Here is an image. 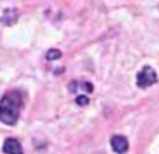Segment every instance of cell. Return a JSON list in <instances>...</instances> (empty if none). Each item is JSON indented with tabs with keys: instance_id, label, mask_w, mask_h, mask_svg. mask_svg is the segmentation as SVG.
Masks as SVG:
<instances>
[{
	"instance_id": "5b68a950",
	"label": "cell",
	"mask_w": 159,
	"mask_h": 154,
	"mask_svg": "<svg viewBox=\"0 0 159 154\" xmlns=\"http://www.w3.org/2000/svg\"><path fill=\"white\" fill-rule=\"evenodd\" d=\"M16 20H17V10L16 9H7L6 11H4V15L2 17V21H3L4 24H7V25L14 24Z\"/></svg>"
},
{
	"instance_id": "3957f363",
	"label": "cell",
	"mask_w": 159,
	"mask_h": 154,
	"mask_svg": "<svg viewBox=\"0 0 159 154\" xmlns=\"http://www.w3.org/2000/svg\"><path fill=\"white\" fill-rule=\"evenodd\" d=\"M111 143V148L118 154H123L128 150V140L124 136H120V135H116V136L111 137L110 140Z\"/></svg>"
},
{
	"instance_id": "277c9868",
	"label": "cell",
	"mask_w": 159,
	"mask_h": 154,
	"mask_svg": "<svg viewBox=\"0 0 159 154\" xmlns=\"http://www.w3.org/2000/svg\"><path fill=\"white\" fill-rule=\"evenodd\" d=\"M3 151L6 154H23V147H21L20 142L17 139L9 137L3 144Z\"/></svg>"
},
{
	"instance_id": "52a82bcc",
	"label": "cell",
	"mask_w": 159,
	"mask_h": 154,
	"mask_svg": "<svg viewBox=\"0 0 159 154\" xmlns=\"http://www.w3.org/2000/svg\"><path fill=\"white\" fill-rule=\"evenodd\" d=\"M76 104L80 105V107H84V105L89 104V98H87L86 95H79V97L76 98Z\"/></svg>"
},
{
	"instance_id": "7a4b0ae2",
	"label": "cell",
	"mask_w": 159,
	"mask_h": 154,
	"mask_svg": "<svg viewBox=\"0 0 159 154\" xmlns=\"http://www.w3.org/2000/svg\"><path fill=\"white\" fill-rule=\"evenodd\" d=\"M158 81V76H156L155 70L151 66H145L138 74H137V84L139 88H147V87L152 86Z\"/></svg>"
},
{
	"instance_id": "6da1fadb",
	"label": "cell",
	"mask_w": 159,
	"mask_h": 154,
	"mask_svg": "<svg viewBox=\"0 0 159 154\" xmlns=\"http://www.w3.org/2000/svg\"><path fill=\"white\" fill-rule=\"evenodd\" d=\"M23 98L18 91H10L0 101V121L6 125H14L20 116Z\"/></svg>"
},
{
	"instance_id": "8992f818",
	"label": "cell",
	"mask_w": 159,
	"mask_h": 154,
	"mask_svg": "<svg viewBox=\"0 0 159 154\" xmlns=\"http://www.w3.org/2000/svg\"><path fill=\"white\" fill-rule=\"evenodd\" d=\"M62 56V52L58 49H49L47 52V59L48 60H55V59H59Z\"/></svg>"
}]
</instances>
